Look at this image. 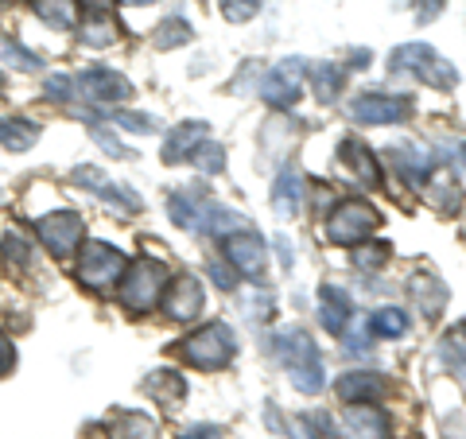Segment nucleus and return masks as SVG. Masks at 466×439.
<instances>
[{
	"label": "nucleus",
	"instance_id": "1",
	"mask_svg": "<svg viewBox=\"0 0 466 439\" xmlns=\"http://www.w3.org/2000/svg\"><path fill=\"white\" fill-rule=\"evenodd\" d=\"M272 350H276V358L284 362V370H288V377H291V385H296L299 393H308V397L323 393V385H327V370H323L319 346L311 342V334H308V331L284 327V331L272 339Z\"/></svg>",
	"mask_w": 466,
	"mask_h": 439
},
{
	"label": "nucleus",
	"instance_id": "2",
	"mask_svg": "<svg viewBox=\"0 0 466 439\" xmlns=\"http://www.w3.org/2000/svg\"><path fill=\"white\" fill-rule=\"evenodd\" d=\"M171 284V269L164 265V260L156 257H140L133 260V265L125 269V276L116 281V296H121V303L128 307V311H152V307L164 300V291Z\"/></svg>",
	"mask_w": 466,
	"mask_h": 439
},
{
	"label": "nucleus",
	"instance_id": "3",
	"mask_svg": "<svg viewBox=\"0 0 466 439\" xmlns=\"http://www.w3.org/2000/svg\"><path fill=\"white\" fill-rule=\"evenodd\" d=\"M187 365L195 370H226V365L238 358V339H233V327L229 323H207L202 331L187 334V339L175 346Z\"/></svg>",
	"mask_w": 466,
	"mask_h": 439
},
{
	"label": "nucleus",
	"instance_id": "4",
	"mask_svg": "<svg viewBox=\"0 0 466 439\" xmlns=\"http://www.w3.org/2000/svg\"><path fill=\"white\" fill-rule=\"evenodd\" d=\"M389 70L412 75L424 86H431V90H455V82H459V70L451 66L443 55H435L428 43H400V47L389 55Z\"/></svg>",
	"mask_w": 466,
	"mask_h": 439
},
{
	"label": "nucleus",
	"instance_id": "5",
	"mask_svg": "<svg viewBox=\"0 0 466 439\" xmlns=\"http://www.w3.org/2000/svg\"><path fill=\"white\" fill-rule=\"evenodd\" d=\"M377 226H381L377 207H370L366 199H342L339 207L327 214L323 233H327L330 245H361Z\"/></svg>",
	"mask_w": 466,
	"mask_h": 439
},
{
	"label": "nucleus",
	"instance_id": "6",
	"mask_svg": "<svg viewBox=\"0 0 466 439\" xmlns=\"http://www.w3.org/2000/svg\"><path fill=\"white\" fill-rule=\"evenodd\" d=\"M125 269H128V260H125V253H121L116 245L90 241V245H82L75 276H78L82 288H90V291H109V288H116V281L125 276Z\"/></svg>",
	"mask_w": 466,
	"mask_h": 439
},
{
	"label": "nucleus",
	"instance_id": "7",
	"mask_svg": "<svg viewBox=\"0 0 466 439\" xmlns=\"http://www.w3.org/2000/svg\"><path fill=\"white\" fill-rule=\"evenodd\" d=\"M412 109L416 106L408 94H381V90H366L350 101V117L358 125H404Z\"/></svg>",
	"mask_w": 466,
	"mask_h": 439
},
{
	"label": "nucleus",
	"instance_id": "8",
	"mask_svg": "<svg viewBox=\"0 0 466 439\" xmlns=\"http://www.w3.org/2000/svg\"><path fill=\"white\" fill-rule=\"evenodd\" d=\"M303 86H308V63H303V58H280V63L260 78V97H265L272 109H288L303 97Z\"/></svg>",
	"mask_w": 466,
	"mask_h": 439
},
{
	"label": "nucleus",
	"instance_id": "9",
	"mask_svg": "<svg viewBox=\"0 0 466 439\" xmlns=\"http://www.w3.org/2000/svg\"><path fill=\"white\" fill-rule=\"evenodd\" d=\"M70 82H75L78 97L94 101V106H106V109L133 97V82H128L125 75H116V70H109V66H90V70H82V75H75Z\"/></svg>",
	"mask_w": 466,
	"mask_h": 439
},
{
	"label": "nucleus",
	"instance_id": "10",
	"mask_svg": "<svg viewBox=\"0 0 466 439\" xmlns=\"http://www.w3.org/2000/svg\"><path fill=\"white\" fill-rule=\"evenodd\" d=\"M226 241V260L233 265V272L245 276V281H260L268 269V245L260 233L253 230H238V233H229Z\"/></svg>",
	"mask_w": 466,
	"mask_h": 439
},
{
	"label": "nucleus",
	"instance_id": "11",
	"mask_svg": "<svg viewBox=\"0 0 466 439\" xmlns=\"http://www.w3.org/2000/svg\"><path fill=\"white\" fill-rule=\"evenodd\" d=\"M35 230H39L43 245L51 249V257H58V260H66L70 253H75L78 241H82V233H86L82 218H78V214H70V210H58V214H43V218H35Z\"/></svg>",
	"mask_w": 466,
	"mask_h": 439
},
{
	"label": "nucleus",
	"instance_id": "12",
	"mask_svg": "<svg viewBox=\"0 0 466 439\" xmlns=\"http://www.w3.org/2000/svg\"><path fill=\"white\" fill-rule=\"evenodd\" d=\"M164 311L175 319V323H191V319L202 315V307H207V288H202V281H195V276H175V281L167 284L164 291Z\"/></svg>",
	"mask_w": 466,
	"mask_h": 439
},
{
	"label": "nucleus",
	"instance_id": "13",
	"mask_svg": "<svg viewBox=\"0 0 466 439\" xmlns=\"http://www.w3.org/2000/svg\"><path fill=\"white\" fill-rule=\"evenodd\" d=\"M210 207H214L210 195L198 191V187H179L175 195H167V214H171V222L179 226V230H191V233H202Z\"/></svg>",
	"mask_w": 466,
	"mask_h": 439
},
{
	"label": "nucleus",
	"instance_id": "14",
	"mask_svg": "<svg viewBox=\"0 0 466 439\" xmlns=\"http://www.w3.org/2000/svg\"><path fill=\"white\" fill-rule=\"evenodd\" d=\"M75 183L86 187L90 195H97L101 202L116 207V210H140V195H137V191H128L125 183H109L97 168H75Z\"/></svg>",
	"mask_w": 466,
	"mask_h": 439
},
{
	"label": "nucleus",
	"instance_id": "15",
	"mask_svg": "<svg viewBox=\"0 0 466 439\" xmlns=\"http://www.w3.org/2000/svg\"><path fill=\"white\" fill-rule=\"evenodd\" d=\"M342 404H377L389 393L385 377L373 373V370H354V373H342L339 385H334Z\"/></svg>",
	"mask_w": 466,
	"mask_h": 439
},
{
	"label": "nucleus",
	"instance_id": "16",
	"mask_svg": "<svg viewBox=\"0 0 466 439\" xmlns=\"http://www.w3.org/2000/svg\"><path fill=\"white\" fill-rule=\"evenodd\" d=\"M350 319H354V300H350V291H342L339 284H323L319 288V323L327 327V334H346Z\"/></svg>",
	"mask_w": 466,
	"mask_h": 439
},
{
	"label": "nucleus",
	"instance_id": "17",
	"mask_svg": "<svg viewBox=\"0 0 466 439\" xmlns=\"http://www.w3.org/2000/svg\"><path fill=\"white\" fill-rule=\"evenodd\" d=\"M420 191H424V199L440 214H459L462 210V187H459V179H455V171L451 168H431V175L424 179Z\"/></svg>",
	"mask_w": 466,
	"mask_h": 439
},
{
	"label": "nucleus",
	"instance_id": "18",
	"mask_svg": "<svg viewBox=\"0 0 466 439\" xmlns=\"http://www.w3.org/2000/svg\"><path fill=\"white\" fill-rule=\"evenodd\" d=\"M342 424L350 439H385L389 435V416L377 404H346Z\"/></svg>",
	"mask_w": 466,
	"mask_h": 439
},
{
	"label": "nucleus",
	"instance_id": "19",
	"mask_svg": "<svg viewBox=\"0 0 466 439\" xmlns=\"http://www.w3.org/2000/svg\"><path fill=\"white\" fill-rule=\"evenodd\" d=\"M207 137H210V125L207 121H183V125H175L171 133H167V140H164V164H183V159H191V152Z\"/></svg>",
	"mask_w": 466,
	"mask_h": 439
},
{
	"label": "nucleus",
	"instance_id": "20",
	"mask_svg": "<svg viewBox=\"0 0 466 439\" xmlns=\"http://www.w3.org/2000/svg\"><path fill=\"white\" fill-rule=\"evenodd\" d=\"M339 159L358 175V183H361V187H381V183H385L381 164H377V156H373L361 140H354V137L342 140V144H339Z\"/></svg>",
	"mask_w": 466,
	"mask_h": 439
},
{
	"label": "nucleus",
	"instance_id": "21",
	"mask_svg": "<svg viewBox=\"0 0 466 439\" xmlns=\"http://www.w3.org/2000/svg\"><path fill=\"white\" fill-rule=\"evenodd\" d=\"M303 175L296 171V168H284L280 175H276V183H272V210L284 218H296L299 210H303Z\"/></svg>",
	"mask_w": 466,
	"mask_h": 439
},
{
	"label": "nucleus",
	"instance_id": "22",
	"mask_svg": "<svg viewBox=\"0 0 466 439\" xmlns=\"http://www.w3.org/2000/svg\"><path fill=\"white\" fill-rule=\"evenodd\" d=\"M144 397H152L156 404H164V408H175L183 397H187V382L175 370H152L148 377H144Z\"/></svg>",
	"mask_w": 466,
	"mask_h": 439
},
{
	"label": "nucleus",
	"instance_id": "23",
	"mask_svg": "<svg viewBox=\"0 0 466 439\" xmlns=\"http://www.w3.org/2000/svg\"><path fill=\"white\" fill-rule=\"evenodd\" d=\"M39 140V125L32 117H5L0 121V148L5 152H27Z\"/></svg>",
	"mask_w": 466,
	"mask_h": 439
},
{
	"label": "nucleus",
	"instance_id": "24",
	"mask_svg": "<svg viewBox=\"0 0 466 439\" xmlns=\"http://www.w3.org/2000/svg\"><path fill=\"white\" fill-rule=\"evenodd\" d=\"M109 435L113 439H159V428H156L152 416L137 413V408H125V413H113Z\"/></svg>",
	"mask_w": 466,
	"mask_h": 439
},
{
	"label": "nucleus",
	"instance_id": "25",
	"mask_svg": "<svg viewBox=\"0 0 466 439\" xmlns=\"http://www.w3.org/2000/svg\"><path fill=\"white\" fill-rule=\"evenodd\" d=\"M35 16L55 32H70L78 27V0H35Z\"/></svg>",
	"mask_w": 466,
	"mask_h": 439
},
{
	"label": "nucleus",
	"instance_id": "26",
	"mask_svg": "<svg viewBox=\"0 0 466 439\" xmlns=\"http://www.w3.org/2000/svg\"><path fill=\"white\" fill-rule=\"evenodd\" d=\"M308 78H311V90H315V97L323 101H334L342 94V86H346V70L339 66V63H319L315 70H308Z\"/></svg>",
	"mask_w": 466,
	"mask_h": 439
},
{
	"label": "nucleus",
	"instance_id": "27",
	"mask_svg": "<svg viewBox=\"0 0 466 439\" xmlns=\"http://www.w3.org/2000/svg\"><path fill=\"white\" fill-rule=\"evenodd\" d=\"M78 36H82L86 47H109V43L116 39V24L109 20V12H97V8H90V16L82 20Z\"/></svg>",
	"mask_w": 466,
	"mask_h": 439
},
{
	"label": "nucleus",
	"instance_id": "28",
	"mask_svg": "<svg viewBox=\"0 0 466 439\" xmlns=\"http://www.w3.org/2000/svg\"><path fill=\"white\" fill-rule=\"evenodd\" d=\"M392 168H397L408 179V187H416V191L424 187V179L431 175V164H428V159H420L416 148H392Z\"/></svg>",
	"mask_w": 466,
	"mask_h": 439
},
{
	"label": "nucleus",
	"instance_id": "29",
	"mask_svg": "<svg viewBox=\"0 0 466 439\" xmlns=\"http://www.w3.org/2000/svg\"><path fill=\"white\" fill-rule=\"evenodd\" d=\"M370 331L377 339H400V334H408V315L400 307H377L370 315Z\"/></svg>",
	"mask_w": 466,
	"mask_h": 439
},
{
	"label": "nucleus",
	"instance_id": "30",
	"mask_svg": "<svg viewBox=\"0 0 466 439\" xmlns=\"http://www.w3.org/2000/svg\"><path fill=\"white\" fill-rule=\"evenodd\" d=\"M195 39V32H191V24L187 20H164L159 24V32H156V47L159 51H171V47H183V43H191Z\"/></svg>",
	"mask_w": 466,
	"mask_h": 439
},
{
	"label": "nucleus",
	"instance_id": "31",
	"mask_svg": "<svg viewBox=\"0 0 466 439\" xmlns=\"http://www.w3.org/2000/svg\"><path fill=\"white\" fill-rule=\"evenodd\" d=\"M0 253H5L8 269H27V265H32V245H27V238H24V233H16V230L5 233V241H0Z\"/></svg>",
	"mask_w": 466,
	"mask_h": 439
},
{
	"label": "nucleus",
	"instance_id": "32",
	"mask_svg": "<svg viewBox=\"0 0 466 439\" xmlns=\"http://www.w3.org/2000/svg\"><path fill=\"white\" fill-rule=\"evenodd\" d=\"M191 159H195V168H198V171H207V175L226 171V152H222V144H210V140H202L198 148L191 152Z\"/></svg>",
	"mask_w": 466,
	"mask_h": 439
},
{
	"label": "nucleus",
	"instance_id": "33",
	"mask_svg": "<svg viewBox=\"0 0 466 439\" xmlns=\"http://www.w3.org/2000/svg\"><path fill=\"white\" fill-rule=\"evenodd\" d=\"M0 58H5L8 66L24 70V75H35V70H39V58L32 51H24L20 43H12V39H0Z\"/></svg>",
	"mask_w": 466,
	"mask_h": 439
},
{
	"label": "nucleus",
	"instance_id": "34",
	"mask_svg": "<svg viewBox=\"0 0 466 439\" xmlns=\"http://www.w3.org/2000/svg\"><path fill=\"white\" fill-rule=\"evenodd\" d=\"M86 128H90V137H94V144H97L101 152H109L113 159H128V148H125V144L116 140L113 133H106V125H101V121H94V117H90V121H86Z\"/></svg>",
	"mask_w": 466,
	"mask_h": 439
},
{
	"label": "nucleus",
	"instance_id": "35",
	"mask_svg": "<svg viewBox=\"0 0 466 439\" xmlns=\"http://www.w3.org/2000/svg\"><path fill=\"white\" fill-rule=\"evenodd\" d=\"M389 257H392V249L385 241H373V245H358L354 249V265L358 269H381Z\"/></svg>",
	"mask_w": 466,
	"mask_h": 439
},
{
	"label": "nucleus",
	"instance_id": "36",
	"mask_svg": "<svg viewBox=\"0 0 466 439\" xmlns=\"http://www.w3.org/2000/svg\"><path fill=\"white\" fill-rule=\"evenodd\" d=\"M109 117L125 128V133H156V117H148V113H125V109H113Z\"/></svg>",
	"mask_w": 466,
	"mask_h": 439
},
{
	"label": "nucleus",
	"instance_id": "37",
	"mask_svg": "<svg viewBox=\"0 0 466 439\" xmlns=\"http://www.w3.org/2000/svg\"><path fill=\"white\" fill-rule=\"evenodd\" d=\"M260 12V0H222V16L229 24H245Z\"/></svg>",
	"mask_w": 466,
	"mask_h": 439
},
{
	"label": "nucleus",
	"instance_id": "38",
	"mask_svg": "<svg viewBox=\"0 0 466 439\" xmlns=\"http://www.w3.org/2000/svg\"><path fill=\"white\" fill-rule=\"evenodd\" d=\"M303 424L311 428V439H342L339 432H334V420L327 413H308V416H303Z\"/></svg>",
	"mask_w": 466,
	"mask_h": 439
},
{
	"label": "nucleus",
	"instance_id": "39",
	"mask_svg": "<svg viewBox=\"0 0 466 439\" xmlns=\"http://www.w3.org/2000/svg\"><path fill=\"white\" fill-rule=\"evenodd\" d=\"M70 90H75L70 75H51V78H47V97H51V101H66Z\"/></svg>",
	"mask_w": 466,
	"mask_h": 439
},
{
	"label": "nucleus",
	"instance_id": "40",
	"mask_svg": "<svg viewBox=\"0 0 466 439\" xmlns=\"http://www.w3.org/2000/svg\"><path fill=\"white\" fill-rule=\"evenodd\" d=\"M12 365H16V342L8 334H0V377L12 373Z\"/></svg>",
	"mask_w": 466,
	"mask_h": 439
},
{
	"label": "nucleus",
	"instance_id": "41",
	"mask_svg": "<svg viewBox=\"0 0 466 439\" xmlns=\"http://www.w3.org/2000/svg\"><path fill=\"white\" fill-rule=\"evenodd\" d=\"M443 5H447V0H424V5L416 8V20H420V24H431V20L443 12Z\"/></svg>",
	"mask_w": 466,
	"mask_h": 439
},
{
	"label": "nucleus",
	"instance_id": "42",
	"mask_svg": "<svg viewBox=\"0 0 466 439\" xmlns=\"http://www.w3.org/2000/svg\"><path fill=\"white\" fill-rule=\"evenodd\" d=\"M210 276H214V281H218V288H233V284H238V272H229L226 265H210Z\"/></svg>",
	"mask_w": 466,
	"mask_h": 439
},
{
	"label": "nucleus",
	"instance_id": "43",
	"mask_svg": "<svg viewBox=\"0 0 466 439\" xmlns=\"http://www.w3.org/2000/svg\"><path fill=\"white\" fill-rule=\"evenodd\" d=\"M179 439H218V428L214 424H198V428H187Z\"/></svg>",
	"mask_w": 466,
	"mask_h": 439
},
{
	"label": "nucleus",
	"instance_id": "44",
	"mask_svg": "<svg viewBox=\"0 0 466 439\" xmlns=\"http://www.w3.org/2000/svg\"><path fill=\"white\" fill-rule=\"evenodd\" d=\"M443 358H447V362H451V365H455V370H459V373L466 377V358L459 354V350H443Z\"/></svg>",
	"mask_w": 466,
	"mask_h": 439
},
{
	"label": "nucleus",
	"instance_id": "45",
	"mask_svg": "<svg viewBox=\"0 0 466 439\" xmlns=\"http://www.w3.org/2000/svg\"><path fill=\"white\" fill-rule=\"evenodd\" d=\"M276 249H280V260H284V269H291V253H288V241H284V238H276Z\"/></svg>",
	"mask_w": 466,
	"mask_h": 439
},
{
	"label": "nucleus",
	"instance_id": "46",
	"mask_svg": "<svg viewBox=\"0 0 466 439\" xmlns=\"http://www.w3.org/2000/svg\"><path fill=\"white\" fill-rule=\"evenodd\" d=\"M82 5H90V8H97V12H106V8L113 5V0H82Z\"/></svg>",
	"mask_w": 466,
	"mask_h": 439
},
{
	"label": "nucleus",
	"instance_id": "47",
	"mask_svg": "<svg viewBox=\"0 0 466 439\" xmlns=\"http://www.w3.org/2000/svg\"><path fill=\"white\" fill-rule=\"evenodd\" d=\"M116 5H128V8H137V5H156V0H116Z\"/></svg>",
	"mask_w": 466,
	"mask_h": 439
},
{
	"label": "nucleus",
	"instance_id": "48",
	"mask_svg": "<svg viewBox=\"0 0 466 439\" xmlns=\"http://www.w3.org/2000/svg\"><path fill=\"white\" fill-rule=\"evenodd\" d=\"M459 331H462V334H466V319H462V327H459Z\"/></svg>",
	"mask_w": 466,
	"mask_h": 439
}]
</instances>
